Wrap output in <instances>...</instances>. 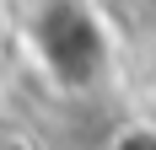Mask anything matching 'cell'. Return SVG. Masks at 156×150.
I'll use <instances>...</instances> for the list:
<instances>
[{
    "label": "cell",
    "mask_w": 156,
    "mask_h": 150,
    "mask_svg": "<svg viewBox=\"0 0 156 150\" xmlns=\"http://www.w3.org/2000/svg\"><path fill=\"white\" fill-rule=\"evenodd\" d=\"M108 150H156V134L151 129H119V139Z\"/></svg>",
    "instance_id": "6da1fadb"
},
{
    "label": "cell",
    "mask_w": 156,
    "mask_h": 150,
    "mask_svg": "<svg viewBox=\"0 0 156 150\" xmlns=\"http://www.w3.org/2000/svg\"><path fill=\"white\" fill-rule=\"evenodd\" d=\"M0 43H5V22H0Z\"/></svg>",
    "instance_id": "7a4b0ae2"
}]
</instances>
